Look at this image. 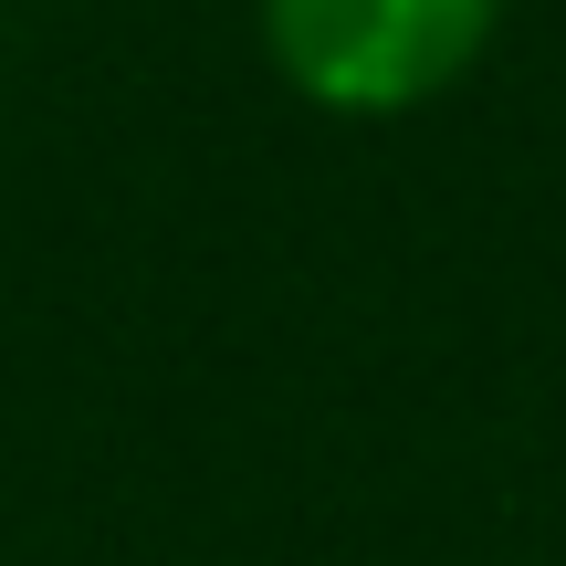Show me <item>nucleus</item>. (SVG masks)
Instances as JSON below:
<instances>
[{"label": "nucleus", "instance_id": "nucleus-1", "mask_svg": "<svg viewBox=\"0 0 566 566\" xmlns=\"http://www.w3.org/2000/svg\"><path fill=\"white\" fill-rule=\"evenodd\" d=\"M504 0H263V53L325 116H409L483 63Z\"/></svg>", "mask_w": 566, "mask_h": 566}]
</instances>
